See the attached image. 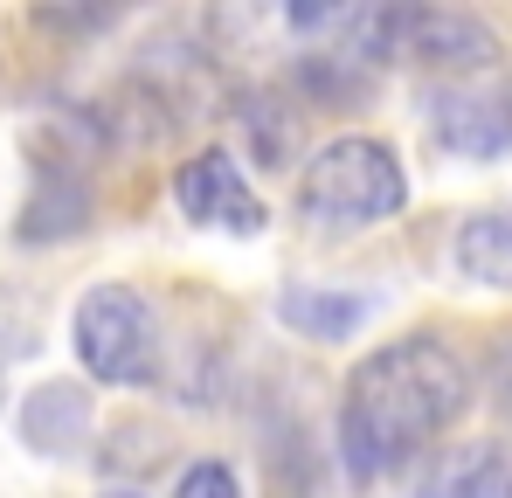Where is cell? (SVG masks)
<instances>
[{"label": "cell", "mask_w": 512, "mask_h": 498, "mask_svg": "<svg viewBox=\"0 0 512 498\" xmlns=\"http://www.w3.org/2000/svg\"><path fill=\"white\" fill-rule=\"evenodd\" d=\"M471 409V367L429 339V332H409V339H388L374 346L353 374H346L340 395V457L360 485L402 471L409 457H423L429 443Z\"/></svg>", "instance_id": "obj_1"}, {"label": "cell", "mask_w": 512, "mask_h": 498, "mask_svg": "<svg viewBox=\"0 0 512 498\" xmlns=\"http://www.w3.org/2000/svg\"><path fill=\"white\" fill-rule=\"evenodd\" d=\"M402 201H409V173H402L388 139H367V132H346L333 146H319L298 173V215L319 236L374 229V222L402 215Z\"/></svg>", "instance_id": "obj_2"}, {"label": "cell", "mask_w": 512, "mask_h": 498, "mask_svg": "<svg viewBox=\"0 0 512 498\" xmlns=\"http://www.w3.org/2000/svg\"><path fill=\"white\" fill-rule=\"evenodd\" d=\"M70 346L90 381H111V388L160 381V319H153L146 291H132V284H90L70 312Z\"/></svg>", "instance_id": "obj_3"}, {"label": "cell", "mask_w": 512, "mask_h": 498, "mask_svg": "<svg viewBox=\"0 0 512 498\" xmlns=\"http://www.w3.org/2000/svg\"><path fill=\"white\" fill-rule=\"evenodd\" d=\"M173 208L201 229H229V236H256L263 229V201L243 180V160L236 153H194V160L173 173Z\"/></svg>", "instance_id": "obj_4"}, {"label": "cell", "mask_w": 512, "mask_h": 498, "mask_svg": "<svg viewBox=\"0 0 512 498\" xmlns=\"http://www.w3.org/2000/svg\"><path fill=\"white\" fill-rule=\"evenodd\" d=\"M429 132L457 160H499V153H512V97L506 90H464V83H450V90L429 97Z\"/></svg>", "instance_id": "obj_5"}, {"label": "cell", "mask_w": 512, "mask_h": 498, "mask_svg": "<svg viewBox=\"0 0 512 498\" xmlns=\"http://www.w3.org/2000/svg\"><path fill=\"white\" fill-rule=\"evenodd\" d=\"M416 498H512V443L478 436V443L443 450L423 471Z\"/></svg>", "instance_id": "obj_6"}, {"label": "cell", "mask_w": 512, "mask_h": 498, "mask_svg": "<svg viewBox=\"0 0 512 498\" xmlns=\"http://www.w3.org/2000/svg\"><path fill=\"white\" fill-rule=\"evenodd\" d=\"M457 270L471 284H492V291H512V208H485L457 229Z\"/></svg>", "instance_id": "obj_7"}, {"label": "cell", "mask_w": 512, "mask_h": 498, "mask_svg": "<svg viewBox=\"0 0 512 498\" xmlns=\"http://www.w3.org/2000/svg\"><path fill=\"white\" fill-rule=\"evenodd\" d=\"M84 429H90V395L77 381L35 388L28 409H21V436H28L35 450H70V443H84Z\"/></svg>", "instance_id": "obj_8"}, {"label": "cell", "mask_w": 512, "mask_h": 498, "mask_svg": "<svg viewBox=\"0 0 512 498\" xmlns=\"http://www.w3.org/2000/svg\"><path fill=\"white\" fill-rule=\"evenodd\" d=\"M277 312H284V326L305 332V339H346V332L374 312V298H360V291H319V284H291V291L277 298Z\"/></svg>", "instance_id": "obj_9"}, {"label": "cell", "mask_w": 512, "mask_h": 498, "mask_svg": "<svg viewBox=\"0 0 512 498\" xmlns=\"http://www.w3.org/2000/svg\"><path fill=\"white\" fill-rule=\"evenodd\" d=\"M173 498H243V485H236V471H229L222 457H201V464L180 471Z\"/></svg>", "instance_id": "obj_10"}, {"label": "cell", "mask_w": 512, "mask_h": 498, "mask_svg": "<svg viewBox=\"0 0 512 498\" xmlns=\"http://www.w3.org/2000/svg\"><path fill=\"white\" fill-rule=\"evenodd\" d=\"M492 395H499V409L512 415V339L492 353Z\"/></svg>", "instance_id": "obj_11"}, {"label": "cell", "mask_w": 512, "mask_h": 498, "mask_svg": "<svg viewBox=\"0 0 512 498\" xmlns=\"http://www.w3.org/2000/svg\"><path fill=\"white\" fill-rule=\"evenodd\" d=\"M14 346H21V339H7V319H0V353H14Z\"/></svg>", "instance_id": "obj_12"}, {"label": "cell", "mask_w": 512, "mask_h": 498, "mask_svg": "<svg viewBox=\"0 0 512 498\" xmlns=\"http://www.w3.org/2000/svg\"><path fill=\"white\" fill-rule=\"evenodd\" d=\"M104 498H139V492H104Z\"/></svg>", "instance_id": "obj_13"}]
</instances>
